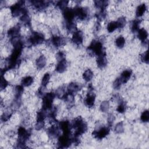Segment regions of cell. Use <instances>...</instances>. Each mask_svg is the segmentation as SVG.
<instances>
[{"label":"cell","mask_w":149,"mask_h":149,"mask_svg":"<svg viewBox=\"0 0 149 149\" xmlns=\"http://www.w3.org/2000/svg\"><path fill=\"white\" fill-rule=\"evenodd\" d=\"M34 81L33 77L30 76H27L23 77L21 80L22 86L23 87H28L31 86Z\"/></svg>","instance_id":"obj_24"},{"label":"cell","mask_w":149,"mask_h":149,"mask_svg":"<svg viewBox=\"0 0 149 149\" xmlns=\"http://www.w3.org/2000/svg\"><path fill=\"white\" fill-rule=\"evenodd\" d=\"M63 15L65 20H66V23L73 22V20L76 16L74 10L69 8H66L63 10Z\"/></svg>","instance_id":"obj_10"},{"label":"cell","mask_w":149,"mask_h":149,"mask_svg":"<svg viewBox=\"0 0 149 149\" xmlns=\"http://www.w3.org/2000/svg\"><path fill=\"white\" fill-rule=\"evenodd\" d=\"M132 74V72L131 70L130 69H127V70H125L124 71H123L120 76L119 78L121 84H124L126 83L130 78L131 75Z\"/></svg>","instance_id":"obj_15"},{"label":"cell","mask_w":149,"mask_h":149,"mask_svg":"<svg viewBox=\"0 0 149 149\" xmlns=\"http://www.w3.org/2000/svg\"><path fill=\"white\" fill-rule=\"evenodd\" d=\"M107 30L109 33L113 32L116 29H118V25L116 21H111L107 25Z\"/></svg>","instance_id":"obj_31"},{"label":"cell","mask_w":149,"mask_h":149,"mask_svg":"<svg viewBox=\"0 0 149 149\" xmlns=\"http://www.w3.org/2000/svg\"><path fill=\"white\" fill-rule=\"evenodd\" d=\"M140 59L142 62L146 63H148V52L147 50L140 55Z\"/></svg>","instance_id":"obj_41"},{"label":"cell","mask_w":149,"mask_h":149,"mask_svg":"<svg viewBox=\"0 0 149 149\" xmlns=\"http://www.w3.org/2000/svg\"><path fill=\"white\" fill-rule=\"evenodd\" d=\"M72 139L70 138L69 135L63 134L59 136L58 141V146L59 148H67L72 143Z\"/></svg>","instance_id":"obj_7"},{"label":"cell","mask_w":149,"mask_h":149,"mask_svg":"<svg viewBox=\"0 0 149 149\" xmlns=\"http://www.w3.org/2000/svg\"><path fill=\"white\" fill-rule=\"evenodd\" d=\"M17 145L19 147H24L26 141L30 136V133L23 127H20L17 130Z\"/></svg>","instance_id":"obj_3"},{"label":"cell","mask_w":149,"mask_h":149,"mask_svg":"<svg viewBox=\"0 0 149 149\" xmlns=\"http://www.w3.org/2000/svg\"><path fill=\"white\" fill-rule=\"evenodd\" d=\"M44 40V36L42 33L33 32L29 38V42L31 45H36L42 43Z\"/></svg>","instance_id":"obj_6"},{"label":"cell","mask_w":149,"mask_h":149,"mask_svg":"<svg viewBox=\"0 0 149 149\" xmlns=\"http://www.w3.org/2000/svg\"><path fill=\"white\" fill-rule=\"evenodd\" d=\"M47 59L44 55H40L36 61V65L38 69H41L44 68L46 65Z\"/></svg>","instance_id":"obj_21"},{"label":"cell","mask_w":149,"mask_h":149,"mask_svg":"<svg viewBox=\"0 0 149 149\" xmlns=\"http://www.w3.org/2000/svg\"><path fill=\"white\" fill-rule=\"evenodd\" d=\"M107 120H108V123L109 126H111L112 125V123H113V121L115 120L114 115L112 113H109L108 115Z\"/></svg>","instance_id":"obj_44"},{"label":"cell","mask_w":149,"mask_h":149,"mask_svg":"<svg viewBox=\"0 0 149 149\" xmlns=\"http://www.w3.org/2000/svg\"><path fill=\"white\" fill-rule=\"evenodd\" d=\"M146 10V5L145 3H141L139 5L137 8L136 11V15L137 17L142 16Z\"/></svg>","instance_id":"obj_25"},{"label":"cell","mask_w":149,"mask_h":149,"mask_svg":"<svg viewBox=\"0 0 149 149\" xmlns=\"http://www.w3.org/2000/svg\"><path fill=\"white\" fill-rule=\"evenodd\" d=\"M66 93H66V91H65V87L63 86H61V87H59L58 88H57L55 94L58 98L63 99L64 97H65Z\"/></svg>","instance_id":"obj_28"},{"label":"cell","mask_w":149,"mask_h":149,"mask_svg":"<svg viewBox=\"0 0 149 149\" xmlns=\"http://www.w3.org/2000/svg\"><path fill=\"white\" fill-rule=\"evenodd\" d=\"M72 42L76 45H80L83 41V34L80 30H76L73 34L72 37Z\"/></svg>","instance_id":"obj_12"},{"label":"cell","mask_w":149,"mask_h":149,"mask_svg":"<svg viewBox=\"0 0 149 149\" xmlns=\"http://www.w3.org/2000/svg\"><path fill=\"white\" fill-rule=\"evenodd\" d=\"M115 132L116 133H122L124 131V127H123V124L122 122H118L116 126H115L114 128Z\"/></svg>","instance_id":"obj_35"},{"label":"cell","mask_w":149,"mask_h":149,"mask_svg":"<svg viewBox=\"0 0 149 149\" xmlns=\"http://www.w3.org/2000/svg\"><path fill=\"white\" fill-rule=\"evenodd\" d=\"M44 121L41 120V121H36V123L35 125V129L37 130H40L44 127Z\"/></svg>","instance_id":"obj_42"},{"label":"cell","mask_w":149,"mask_h":149,"mask_svg":"<svg viewBox=\"0 0 149 149\" xmlns=\"http://www.w3.org/2000/svg\"><path fill=\"white\" fill-rule=\"evenodd\" d=\"M8 85V82L5 78V77L3 76V74L1 75V84H0V87L1 90H4L6 88V87Z\"/></svg>","instance_id":"obj_38"},{"label":"cell","mask_w":149,"mask_h":149,"mask_svg":"<svg viewBox=\"0 0 149 149\" xmlns=\"http://www.w3.org/2000/svg\"><path fill=\"white\" fill-rule=\"evenodd\" d=\"M72 127L75 129L74 137H79V136L84 133L87 130V125L81 117L76 118L73 122Z\"/></svg>","instance_id":"obj_1"},{"label":"cell","mask_w":149,"mask_h":149,"mask_svg":"<svg viewBox=\"0 0 149 149\" xmlns=\"http://www.w3.org/2000/svg\"><path fill=\"white\" fill-rule=\"evenodd\" d=\"M75 16H77L80 20H83L88 16V10L85 8L76 7L73 9Z\"/></svg>","instance_id":"obj_9"},{"label":"cell","mask_w":149,"mask_h":149,"mask_svg":"<svg viewBox=\"0 0 149 149\" xmlns=\"http://www.w3.org/2000/svg\"><path fill=\"white\" fill-rule=\"evenodd\" d=\"M68 66V63H67V61H66L65 59H63L61 61H58V63L56 66V69L55 70L58 72V73H63L64 72Z\"/></svg>","instance_id":"obj_19"},{"label":"cell","mask_w":149,"mask_h":149,"mask_svg":"<svg viewBox=\"0 0 149 149\" xmlns=\"http://www.w3.org/2000/svg\"><path fill=\"white\" fill-rule=\"evenodd\" d=\"M109 108V103L107 101H104L101 103L100 109L102 112H107Z\"/></svg>","instance_id":"obj_36"},{"label":"cell","mask_w":149,"mask_h":149,"mask_svg":"<svg viewBox=\"0 0 149 149\" xmlns=\"http://www.w3.org/2000/svg\"><path fill=\"white\" fill-rule=\"evenodd\" d=\"M95 100V95L94 93H89L86 95L84 102L85 105L88 107L91 108L94 106Z\"/></svg>","instance_id":"obj_13"},{"label":"cell","mask_w":149,"mask_h":149,"mask_svg":"<svg viewBox=\"0 0 149 149\" xmlns=\"http://www.w3.org/2000/svg\"><path fill=\"white\" fill-rule=\"evenodd\" d=\"M140 23V21L139 20H134L131 23V31L133 33L137 31L139 29V24Z\"/></svg>","instance_id":"obj_32"},{"label":"cell","mask_w":149,"mask_h":149,"mask_svg":"<svg viewBox=\"0 0 149 149\" xmlns=\"http://www.w3.org/2000/svg\"><path fill=\"white\" fill-rule=\"evenodd\" d=\"M140 119L143 122H147L149 120V112L148 110L144 111L140 116Z\"/></svg>","instance_id":"obj_37"},{"label":"cell","mask_w":149,"mask_h":149,"mask_svg":"<svg viewBox=\"0 0 149 149\" xmlns=\"http://www.w3.org/2000/svg\"><path fill=\"white\" fill-rule=\"evenodd\" d=\"M24 1H19L10 6V13L13 17H17L24 12L26 9L24 8Z\"/></svg>","instance_id":"obj_5"},{"label":"cell","mask_w":149,"mask_h":149,"mask_svg":"<svg viewBox=\"0 0 149 149\" xmlns=\"http://www.w3.org/2000/svg\"><path fill=\"white\" fill-rule=\"evenodd\" d=\"M66 40L63 37L54 35L51 38V42L52 44L55 47H59L65 44Z\"/></svg>","instance_id":"obj_11"},{"label":"cell","mask_w":149,"mask_h":149,"mask_svg":"<svg viewBox=\"0 0 149 149\" xmlns=\"http://www.w3.org/2000/svg\"><path fill=\"white\" fill-rule=\"evenodd\" d=\"M109 128L108 127H101L97 130L93 132V135L97 139H102L105 137L109 133Z\"/></svg>","instance_id":"obj_8"},{"label":"cell","mask_w":149,"mask_h":149,"mask_svg":"<svg viewBox=\"0 0 149 149\" xmlns=\"http://www.w3.org/2000/svg\"><path fill=\"white\" fill-rule=\"evenodd\" d=\"M55 94L52 93H47L42 97V109L45 111L51 109L52 107V103L55 98Z\"/></svg>","instance_id":"obj_4"},{"label":"cell","mask_w":149,"mask_h":149,"mask_svg":"<svg viewBox=\"0 0 149 149\" xmlns=\"http://www.w3.org/2000/svg\"><path fill=\"white\" fill-rule=\"evenodd\" d=\"M94 3L95 7L101 9V10H104L108 5V2L105 1H94Z\"/></svg>","instance_id":"obj_30"},{"label":"cell","mask_w":149,"mask_h":149,"mask_svg":"<svg viewBox=\"0 0 149 149\" xmlns=\"http://www.w3.org/2000/svg\"><path fill=\"white\" fill-rule=\"evenodd\" d=\"M122 84L119 79V78H117L113 82V86L114 87V88L115 89H119L120 88V87L121 86Z\"/></svg>","instance_id":"obj_46"},{"label":"cell","mask_w":149,"mask_h":149,"mask_svg":"<svg viewBox=\"0 0 149 149\" xmlns=\"http://www.w3.org/2000/svg\"><path fill=\"white\" fill-rule=\"evenodd\" d=\"M116 23L118 25V29H122L125 27L126 24V20L125 17H120L117 20Z\"/></svg>","instance_id":"obj_34"},{"label":"cell","mask_w":149,"mask_h":149,"mask_svg":"<svg viewBox=\"0 0 149 149\" xmlns=\"http://www.w3.org/2000/svg\"><path fill=\"white\" fill-rule=\"evenodd\" d=\"M93 74H94L93 71L91 69H88L86 70L83 73V78L86 81H89L93 77Z\"/></svg>","instance_id":"obj_26"},{"label":"cell","mask_w":149,"mask_h":149,"mask_svg":"<svg viewBox=\"0 0 149 149\" xmlns=\"http://www.w3.org/2000/svg\"><path fill=\"white\" fill-rule=\"evenodd\" d=\"M68 3H69V1H60L58 2L56 5L58 6V8L60 9L63 10L67 8V5Z\"/></svg>","instance_id":"obj_40"},{"label":"cell","mask_w":149,"mask_h":149,"mask_svg":"<svg viewBox=\"0 0 149 149\" xmlns=\"http://www.w3.org/2000/svg\"><path fill=\"white\" fill-rule=\"evenodd\" d=\"M50 80V74L48 73H45L41 80V86L43 87H45L48 84Z\"/></svg>","instance_id":"obj_33"},{"label":"cell","mask_w":149,"mask_h":149,"mask_svg":"<svg viewBox=\"0 0 149 149\" xmlns=\"http://www.w3.org/2000/svg\"><path fill=\"white\" fill-rule=\"evenodd\" d=\"M137 31V37L139 40L142 42H145L148 37V33L147 30L144 28H141L139 29Z\"/></svg>","instance_id":"obj_23"},{"label":"cell","mask_w":149,"mask_h":149,"mask_svg":"<svg viewBox=\"0 0 149 149\" xmlns=\"http://www.w3.org/2000/svg\"><path fill=\"white\" fill-rule=\"evenodd\" d=\"M20 26L18 24L12 27L8 31V37H10L11 39L17 38L20 32Z\"/></svg>","instance_id":"obj_17"},{"label":"cell","mask_w":149,"mask_h":149,"mask_svg":"<svg viewBox=\"0 0 149 149\" xmlns=\"http://www.w3.org/2000/svg\"><path fill=\"white\" fill-rule=\"evenodd\" d=\"M60 132H61L60 127L56 125H52L48 129V135L51 137H54V138L58 137L60 134Z\"/></svg>","instance_id":"obj_16"},{"label":"cell","mask_w":149,"mask_h":149,"mask_svg":"<svg viewBox=\"0 0 149 149\" xmlns=\"http://www.w3.org/2000/svg\"><path fill=\"white\" fill-rule=\"evenodd\" d=\"M33 5L37 9L39 10H42L47 6L48 2H44L41 1H31Z\"/></svg>","instance_id":"obj_22"},{"label":"cell","mask_w":149,"mask_h":149,"mask_svg":"<svg viewBox=\"0 0 149 149\" xmlns=\"http://www.w3.org/2000/svg\"><path fill=\"white\" fill-rule=\"evenodd\" d=\"M24 89L23 86H16L14 89V93L16 99H19L23 93Z\"/></svg>","instance_id":"obj_27"},{"label":"cell","mask_w":149,"mask_h":149,"mask_svg":"<svg viewBox=\"0 0 149 149\" xmlns=\"http://www.w3.org/2000/svg\"><path fill=\"white\" fill-rule=\"evenodd\" d=\"M96 62L97 65L99 68L102 69L105 68L107 64V59L106 58L105 53L98 56Z\"/></svg>","instance_id":"obj_18"},{"label":"cell","mask_w":149,"mask_h":149,"mask_svg":"<svg viewBox=\"0 0 149 149\" xmlns=\"http://www.w3.org/2000/svg\"><path fill=\"white\" fill-rule=\"evenodd\" d=\"M61 130L63 132V134L69 135L70 134V123L68 120H63L59 123Z\"/></svg>","instance_id":"obj_14"},{"label":"cell","mask_w":149,"mask_h":149,"mask_svg":"<svg viewBox=\"0 0 149 149\" xmlns=\"http://www.w3.org/2000/svg\"><path fill=\"white\" fill-rule=\"evenodd\" d=\"M126 110V104L125 102L122 101L120 102V103L118 105L117 108H116V111L120 113H123L125 112Z\"/></svg>","instance_id":"obj_39"},{"label":"cell","mask_w":149,"mask_h":149,"mask_svg":"<svg viewBox=\"0 0 149 149\" xmlns=\"http://www.w3.org/2000/svg\"><path fill=\"white\" fill-rule=\"evenodd\" d=\"M115 42V44L118 48H122L124 47V45L125 44V39L123 36H120L116 38Z\"/></svg>","instance_id":"obj_29"},{"label":"cell","mask_w":149,"mask_h":149,"mask_svg":"<svg viewBox=\"0 0 149 149\" xmlns=\"http://www.w3.org/2000/svg\"><path fill=\"white\" fill-rule=\"evenodd\" d=\"M12 116V113L10 112H4L1 116V120L2 122L8 121Z\"/></svg>","instance_id":"obj_43"},{"label":"cell","mask_w":149,"mask_h":149,"mask_svg":"<svg viewBox=\"0 0 149 149\" xmlns=\"http://www.w3.org/2000/svg\"><path fill=\"white\" fill-rule=\"evenodd\" d=\"M56 59L59 61H61L63 59H65V54L62 52V51H59L58 52L56 55Z\"/></svg>","instance_id":"obj_45"},{"label":"cell","mask_w":149,"mask_h":149,"mask_svg":"<svg viewBox=\"0 0 149 149\" xmlns=\"http://www.w3.org/2000/svg\"><path fill=\"white\" fill-rule=\"evenodd\" d=\"M80 89V86L78 83L72 82L69 83L67 87L68 93L74 94V93H77Z\"/></svg>","instance_id":"obj_20"},{"label":"cell","mask_w":149,"mask_h":149,"mask_svg":"<svg viewBox=\"0 0 149 149\" xmlns=\"http://www.w3.org/2000/svg\"><path fill=\"white\" fill-rule=\"evenodd\" d=\"M87 49L90 52L97 56L105 53L102 44L100 41L97 40H93Z\"/></svg>","instance_id":"obj_2"}]
</instances>
